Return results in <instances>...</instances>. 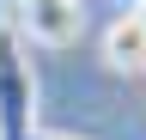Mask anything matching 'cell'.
Masks as SVG:
<instances>
[{
    "label": "cell",
    "instance_id": "3",
    "mask_svg": "<svg viewBox=\"0 0 146 140\" xmlns=\"http://www.w3.org/2000/svg\"><path fill=\"white\" fill-rule=\"evenodd\" d=\"M104 61L116 67V73H146V25L134 19V12H122V19L110 25V37H104Z\"/></svg>",
    "mask_w": 146,
    "mask_h": 140
},
{
    "label": "cell",
    "instance_id": "5",
    "mask_svg": "<svg viewBox=\"0 0 146 140\" xmlns=\"http://www.w3.org/2000/svg\"><path fill=\"white\" fill-rule=\"evenodd\" d=\"M134 19H140V25H146V6H134Z\"/></svg>",
    "mask_w": 146,
    "mask_h": 140
},
{
    "label": "cell",
    "instance_id": "4",
    "mask_svg": "<svg viewBox=\"0 0 146 140\" xmlns=\"http://www.w3.org/2000/svg\"><path fill=\"white\" fill-rule=\"evenodd\" d=\"M31 140H73V134H43V128H36V134H31Z\"/></svg>",
    "mask_w": 146,
    "mask_h": 140
},
{
    "label": "cell",
    "instance_id": "1",
    "mask_svg": "<svg viewBox=\"0 0 146 140\" xmlns=\"http://www.w3.org/2000/svg\"><path fill=\"white\" fill-rule=\"evenodd\" d=\"M31 134H36V79L12 19H0V140H31Z\"/></svg>",
    "mask_w": 146,
    "mask_h": 140
},
{
    "label": "cell",
    "instance_id": "2",
    "mask_svg": "<svg viewBox=\"0 0 146 140\" xmlns=\"http://www.w3.org/2000/svg\"><path fill=\"white\" fill-rule=\"evenodd\" d=\"M12 31H25V37L43 43V49H73L85 37V6L79 0H18Z\"/></svg>",
    "mask_w": 146,
    "mask_h": 140
}]
</instances>
